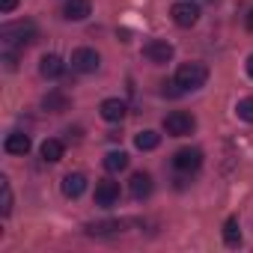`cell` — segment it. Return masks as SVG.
I'll return each mask as SVG.
<instances>
[{
  "label": "cell",
  "instance_id": "13",
  "mask_svg": "<svg viewBox=\"0 0 253 253\" xmlns=\"http://www.w3.org/2000/svg\"><path fill=\"white\" fill-rule=\"evenodd\" d=\"M152 194V176L149 173H134L131 176V197L134 200H146Z\"/></svg>",
  "mask_w": 253,
  "mask_h": 253
},
{
  "label": "cell",
  "instance_id": "7",
  "mask_svg": "<svg viewBox=\"0 0 253 253\" xmlns=\"http://www.w3.org/2000/svg\"><path fill=\"white\" fill-rule=\"evenodd\" d=\"M98 63H101V57H98V51H92V48H78V51L72 54V69H78V72H84V75L95 72Z\"/></svg>",
  "mask_w": 253,
  "mask_h": 253
},
{
  "label": "cell",
  "instance_id": "6",
  "mask_svg": "<svg viewBox=\"0 0 253 253\" xmlns=\"http://www.w3.org/2000/svg\"><path fill=\"white\" fill-rule=\"evenodd\" d=\"M173 167L179 173H197L203 167V152L200 149H179L173 155Z\"/></svg>",
  "mask_w": 253,
  "mask_h": 253
},
{
  "label": "cell",
  "instance_id": "3",
  "mask_svg": "<svg viewBox=\"0 0 253 253\" xmlns=\"http://www.w3.org/2000/svg\"><path fill=\"white\" fill-rule=\"evenodd\" d=\"M194 128H197V119H194L191 113H185V110H173V113L164 116V131H167L170 137H185V134H191Z\"/></svg>",
  "mask_w": 253,
  "mask_h": 253
},
{
  "label": "cell",
  "instance_id": "25",
  "mask_svg": "<svg viewBox=\"0 0 253 253\" xmlns=\"http://www.w3.org/2000/svg\"><path fill=\"white\" fill-rule=\"evenodd\" d=\"M247 27H250V30H253V12H250V15H247Z\"/></svg>",
  "mask_w": 253,
  "mask_h": 253
},
{
  "label": "cell",
  "instance_id": "22",
  "mask_svg": "<svg viewBox=\"0 0 253 253\" xmlns=\"http://www.w3.org/2000/svg\"><path fill=\"white\" fill-rule=\"evenodd\" d=\"M0 188H3V200H0V214H9L12 211V191H9V182L6 179H0Z\"/></svg>",
  "mask_w": 253,
  "mask_h": 253
},
{
  "label": "cell",
  "instance_id": "4",
  "mask_svg": "<svg viewBox=\"0 0 253 253\" xmlns=\"http://www.w3.org/2000/svg\"><path fill=\"white\" fill-rule=\"evenodd\" d=\"M173 45L167 42V39H149L146 45H143V57L149 60V63H170L173 60Z\"/></svg>",
  "mask_w": 253,
  "mask_h": 253
},
{
  "label": "cell",
  "instance_id": "21",
  "mask_svg": "<svg viewBox=\"0 0 253 253\" xmlns=\"http://www.w3.org/2000/svg\"><path fill=\"white\" fill-rule=\"evenodd\" d=\"M235 113H238V119H244V122H253V95L241 98V101L235 104Z\"/></svg>",
  "mask_w": 253,
  "mask_h": 253
},
{
  "label": "cell",
  "instance_id": "10",
  "mask_svg": "<svg viewBox=\"0 0 253 253\" xmlns=\"http://www.w3.org/2000/svg\"><path fill=\"white\" fill-rule=\"evenodd\" d=\"M60 188H63V194H66L69 200H78V197L86 191V176H84V173H66Z\"/></svg>",
  "mask_w": 253,
  "mask_h": 253
},
{
  "label": "cell",
  "instance_id": "8",
  "mask_svg": "<svg viewBox=\"0 0 253 253\" xmlns=\"http://www.w3.org/2000/svg\"><path fill=\"white\" fill-rule=\"evenodd\" d=\"M116 200H119V185L113 179H98L95 182V206L110 209Z\"/></svg>",
  "mask_w": 253,
  "mask_h": 253
},
{
  "label": "cell",
  "instance_id": "15",
  "mask_svg": "<svg viewBox=\"0 0 253 253\" xmlns=\"http://www.w3.org/2000/svg\"><path fill=\"white\" fill-rule=\"evenodd\" d=\"M63 155H66V146H63V140H45L42 143V158L48 161V164H57V161H63Z\"/></svg>",
  "mask_w": 253,
  "mask_h": 253
},
{
  "label": "cell",
  "instance_id": "19",
  "mask_svg": "<svg viewBox=\"0 0 253 253\" xmlns=\"http://www.w3.org/2000/svg\"><path fill=\"white\" fill-rule=\"evenodd\" d=\"M158 143H161V134H158V131H140V134L134 137V146H137L140 152H152V149H158Z\"/></svg>",
  "mask_w": 253,
  "mask_h": 253
},
{
  "label": "cell",
  "instance_id": "16",
  "mask_svg": "<svg viewBox=\"0 0 253 253\" xmlns=\"http://www.w3.org/2000/svg\"><path fill=\"white\" fill-rule=\"evenodd\" d=\"M223 241H226V247H238V244H241L238 217H226V223H223Z\"/></svg>",
  "mask_w": 253,
  "mask_h": 253
},
{
  "label": "cell",
  "instance_id": "12",
  "mask_svg": "<svg viewBox=\"0 0 253 253\" xmlns=\"http://www.w3.org/2000/svg\"><path fill=\"white\" fill-rule=\"evenodd\" d=\"M3 149H6L9 155H27V152H30V137H27V134H21V131H15V134H6V140H3Z\"/></svg>",
  "mask_w": 253,
  "mask_h": 253
},
{
  "label": "cell",
  "instance_id": "20",
  "mask_svg": "<svg viewBox=\"0 0 253 253\" xmlns=\"http://www.w3.org/2000/svg\"><path fill=\"white\" fill-rule=\"evenodd\" d=\"M119 229H122L119 220H101V223H89L86 226L89 235H110V232H119Z\"/></svg>",
  "mask_w": 253,
  "mask_h": 253
},
{
  "label": "cell",
  "instance_id": "23",
  "mask_svg": "<svg viewBox=\"0 0 253 253\" xmlns=\"http://www.w3.org/2000/svg\"><path fill=\"white\" fill-rule=\"evenodd\" d=\"M15 6H18V0H0V12H3V15H9Z\"/></svg>",
  "mask_w": 253,
  "mask_h": 253
},
{
  "label": "cell",
  "instance_id": "24",
  "mask_svg": "<svg viewBox=\"0 0 253 253\" xmlns=\"http://www.w3.org/2000/svg\"><path fill=\"white\" fill-rule=\"evenodd\" d=\"M247 75H250V78H253V54H250V57H247Z\"/></svg>",
  "mask_w": 253,
  "mask_h": 253
},
{
  "label": "cell",
  "instance_id": "5",
  "mask_svg": "<svg viewBox=\"0 0 253 253\" xmlns=\"http://www.w3.org/2000/svg\"><path fill=\"white\" fill-rule=\"evenodd\" d=\"M170 15H173V21L179 27H194L200 21V9L191 3V0H179V3H173L170 6Z\"/></svg>",
  "mask_w": 253,
  "mask_h": 253
},
{
  "label": "cell",
  "instance_id": "11",
  "mask_svg": "<svg viewBox=\"0 0 253 253\" xmlns=\"http://www.w3.org/2000/svg\"><path fill=\"white\" fill-rule=\"evenodd\" d=\"M98 113H101V119H107V122H122V116H125V101H122V98H104L101 107H98Z\"/></svg>",
  "mask_w": 253,
  "mask_h": 253
},
{
  "label": "cell",
  "instance_id": "9",
  "mask_svg": "<svg viewBox=\"0 0 253 253\" xmlns=\"http://www.w3.org/2000/svg\"><path fill=\"white\" fill-rule=\"evenodd\" d=\"M63 72H66V63H63L57 54H45V57L39 60V75H42V78L57 81V78H63Z\"/></svg>",
  "mask_w": 253,
  "mask_h": 253
},
{
  "label": "cell",
  "instance_id": "14",
  "mask_svg": "<svg viewBox=\"0 0 253 253\" xmlns=\"http://www.w3.org/2000/svg\"><path fill=\"white\" fill-rule=\"evenodd\" d=\"M89 12H92L89 0H69V3H66V9H63V15H66L69 21H84Z\"/></svg>",
  "mask_w": 253,
  "mask_h": 253
},
{
  "label": "cell",
  "instance_id": "2",
  "mask_svg": "<svg viewBox=\"0 0 253 253\" xmlns=\"http://www.w3.org/2000/svg\"><path fill=\"white\" fill-rule=\"evenodd\" d=\"M6 45H15V48H27L36 42V24L33 21H15V24H6L0 30Z\"/></svg>",
  "mask_w": 253,
  "mask_h": 253
},
{
  "label": "cell",
  "instance_id": "17",
  "mask_svg": "<svg viewBox=\"0 0 253 253\" xmlns=\"http://www.w3.org/2000/svg\"><path fill=\"white\" fill-rule=\"evenodd\" d=\"M125 167H128V155H125L122 149H119V152H107V155H104V170H107V173H122Z\"/></svg>",
  "mask_w": 253,
  "mask_h": 253
},
{
  "label": "cell",
  "instance_id": "1",
  "mask_svg": "<svg viewBox=\"0 0 253 253\" xmlns=\"http://www.w3.org/2000/svg\"><path fill=\"white\" fill-rule=\"evenodd\" d=\"M173 81L179 84L182 92L200 89V86H206V81H209V69H206V63H182V66L176 69V78H173Z\"/></svg>",
  "mask_w": 253,
  "mask_h": 253
},
{
  "label": "cell",
  "instance_id": "18",
  "mask_svg": "<svg viewBox=\"0 0 253 253\" xmlns=\"http://www.w3.org/2000/svg\"><path fill=\"white\" fill-rule=\"evenodd\" d=\"M42 107L51 110V113H63V110H69V98H66L63 92H48V95L42 98Z\"/></svg>",
  "mask_w": 253,
  "mask_h": 253
}]
</instances>
